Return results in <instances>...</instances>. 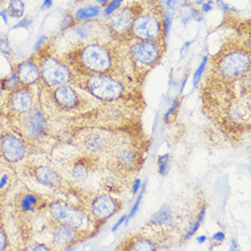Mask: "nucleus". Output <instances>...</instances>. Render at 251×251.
<instances>
[{
    "label": "nucleus",
    "mask_w": 251,
    "mask_h": 251,
    "mask_svg": "<svg viewBox=\"0 0 251 251\" xmlns=\"http://www.w3.org/2000/svg\"><path fill=\"white\" fill-rule=\"evenodd\" d=\"M8 245L7 234L4 228L0 226V251H5Z\"/></svg>",
    "instance_id": "obj_31"
},
{
    "label": "nucleus",
    "mask_w": 251,
    "mask_h": 251,
    "mask_svg": "<svg viewBox=\"0 0 251 251\" xmlns=\"http://www.w3.org/2000/svg\"><path fill=\"white\" fill-rule=\"evenodd\" d=\"M24 12V4L21 0H11L8 7V13L15 18H20Z\"/></svg>",
    "instance_id": "obj_23"
},
{
    "label": "nucleus",
    "mask_w": 251,
    "mask_h": 251,
    "mask_svg": "<svg viewBox=\"0 0 251 251\" xmlns=\"http://www.w3.org/2000/svg\"><path fill=\"white\" fill-rule=\"evenodd\" d=\"M118 202L109 195H100L93 199L91 204V213L99 220H105L118 210Z\"/></svg>",
    "instance_id": "obj_10"
},
{
    "label": "nucleus",
    "mask_w": 251,
    "mask_h": 251,
    "mask_svg": "<svg viewBox=\"0 0 251 251\" xmlns=\"http://www.w3.org/2000/svg\"><path fill=\"white\" fill-rule=\"evenodd\" d=\"M217 3H218L219 7H221V8H222L223 10H225V11L232 10L231 7H229L227 4H226L225 2H223L222 0H217Z\"/></svg>",
    "instance_id": "obj_40"
},
{
    "label": "nucleus",
    "mask_w": 251,
    "mask_h": 251,
    "mask_svg": "<svg viewBox=\"0 0 251 251\" xmlns=\"http://www.w3.org/2000/svg\"><path fill=\"white\" fill-rule=\"evenodd\" d=\"M179 104V100L178 99H176L174 100V102H173L172 106L168 109V111L165 113V122H167V119L172 115L173 113L176 112V108H177V106Z\"/></svg>",
    "instance_id": "obj_33"
},
{
    "label": "nucleus",
    "mask_w": 251,
    "mask_h": 251,
    "mask_svg": "<svg viewBox=\"0 0 251 251\" xmlns=\"http://www.w3.org/2000/svg\"><path fill=\"white\" fill-rule=\"evenodd\" d=\"M124 1H125V0H113V1L108 5V7H106L104 14H105L106 16L112 15L113 12H115L116 10L119 9L121 5L123 4Z\"/></svg>",
    "instance_id": "obj_30"
},
{
    "label": "nucleus",
    "mask_w": 251,
    "mask_h": 251,
    "mask_svg": "<svg viewBox=\"0 0 251 251\" xmlns=\"http://www.w3.org/2000/svg\"><path fill=\"white\" fill-rule=\"evenodd\" d=\"M134 12L131 7H125L113 14L111 18V26L117 34H126L132 29L135 20Z\"/></svg>",
    "instance_id": "obj_12"
},
{
    "label": "nucleus",
    "mask_w": 251,
    "mask_h": 251,
    "mask_svg": "<svg viewBox=\"0 0 251 251\" xmlns=\"http://www.w3.org/2000/svg\"><path fill=\"white\" fill-rule=\"evenodd\" d=\"M77 236V229L67 226L59 225L52 233L53 244L60 249H65L76 240Z\"/></svg>",
    "instance_id": "obj_16"
},
{
    "label": "nucleus",
    "mask_w": 251,
    "mask_h": 251,
    "mask_svg": "<svg viewBox=\"0 0 251 251\" xmlns=\"http://www.w3.org/2000/svg\"><path fill=\"white\" fill-rule=\"evenodd\" d=\"M126 219H127V216H126V215L122 216V217L117 220V222H116V223L114 224V226H113V228H112V231H117V229L119 228L120 226L123 225V223L126 221Z\"/></svg>",
    "instance_id": "obj_34"
},
{
    "label": "nucleus",
    "mask_w": 251,
    "mask_h": 251,
    "mask_svg": "<svg viewBox=\"0 0 251 251\" xmlns=\"http://www.w3.org/2000/svg\"><path fill=\"white\" fill-rule=\"evenodd\" d=\"M190 45H191V42H186V43H185V44L183 45V47L181 48V50H180V56H181V58H183L185 54L187 53Z\"/></svg>",
    "instance_id": "obj_37"
},
{
    "label": "nucleus",
    "mask_w": 251,
    "mask_h": 251,
    "mask_svg": "<svg viewBox=\"0 0 251 251\" xmlns=\"http://www.w3.org/2000/svg\"><path fill=\"white\" fill-rule=\"evenodd\" d=\"M33 176L41 185L56 187L61 183L60 174L50 166L39 165L33 169Z\"/></svg>",
    "instance_id": "obj_14"
},
{
    "label": "nucleus",
    "mask_w": 251,
    "mask_h": 251,
    "mask_svg": "<svg viewBox=\"0 0 251 251\" xmlns=\"http://www.w3.org/2000/svg\"><path fill=\"white\" fill-rule=\"evenodd\" d=\"M238 249V244L236 240H232L231 246H230V251H236Z\"/></svg>",
    "instance_id": "obj_43"
},
{
    "label": "nucleus",
    "mask_w": 251,
    "mask_h": 251,
    "mask_svg": "<svg viewBox=\"0 0 251 251\" xmlns=\"http://www.w3.org/2000/svg\"><path fill=\"white\" fill-rule=\"evenodd\" d=\"M206 63H207V57H205L203 60L201 61V63H200L199 68L197 69V71L194 73L193 84H194L195 88H197L198 85H199V81H200V79L202 78V75H203V73L205 72Z\"/></svg>",
    "instance_id": "obj_27"
},
{
    "label": "nucleus",
    "mask_w": 251,
    "mask_h": 251,
    "mask_svg": "<svg viewBox=\"0 0 251 251\" xmlns=\"http://www.w3.org/2000/svg\"><path fill=\"white\" fill-rule=\"evenodd\" d=\"M50 212L59 225L67 226L79 230L87 224L86 215L79 208L64 201L57 200L52 202L50 205Z\"/></svg>",
    "instance_id": "obj_3"
},
{
    "label": "nucleus",
    "mask_w": 251,
    "mask_h": 251,
    "mask_svg": "<svg viewBox=\"0 0 251 251\" xmlns=\"http://www.w3.org/2000/svg\"><path fill=\"white\" fill-rule=\"evenodd\" d=\"M205 207L204 206L203 208H202V210L200 212V214H199V218H198V220L195 222V224L192 226L191 227H190V229L188 230V232L186 233V235H185V239H188V238H191L192 236L196 233V232L199 230V226L201 225V223L203 222V220L205 219Z\"/></svg>",
    "instance_id": "obj_26"
},
{
    "label": "nucleus",
    "mask_w": 251,
    "mask_h": 251,
    "mask_svg": "<svg viewBox=\"0 0 251 251\" xmlns=\"http://www.w3.org/2000/svg\"><path fill=\"white\" fill-rule=\"evenodd\" d=\"M0 95H1V91H0Z\"/></svg>",
    "instance_id": "obj_49"
},
{
    "label": "nucleus",
    "mask_w": 251,
    "mask_h": 251,
    "mask_svg": "<svg viewBox=\"0 0 251 251\" xmlns=\"http://www.w3.org/2000/svg\"><path fill=\"white\" fill-rule=\"evenodd\" d=\"M44 40H45V36H42L40 40H39V41H38V43L36 44V47H39L40 45H41V43L44 41Z\"/></svg>",
    "instance_id": "obj_46"
},
{
    "label": "nucleus",
    "mask_w": 251,
    "mask_h": 251,
    "mask_svg": "<svg viewBox=\"0 0 251 251\" xmlns=\"http://www.w3.org/2000/svg\"><path fill=\"white\" fill-rule=\"evenodd\" d=\"M107 146V139L100 132H92L84 140V146L88 151L98 152L102 151Z\"/></svg>",
    "instance_id": "obj_17"
},
{
    "label": "nucleus",
    "mask_w": 251,
    "mask_h": 251,
    "mask_svg": "<svg viewBox=\"0 0 251 251\" xmlns=\"http://www.w3.org/2000/svg\"><path fill=\"white\" fill-rule=\"evenodd\" d=\"M28 20H24L23 21H21L20 22V24H18L17 26H14V28H17V27H20V26H26L27 24H28Z\"/></svg>",
    "instance_id": "obj_42"
},
{
    "label": "nucleus",
    "mask_w": 251,
    "mask_h": 251,
    "mask_svg": "<svg viewBox=\"0 0 251 251\" xmlns=\"http://www.w3.org/2000/svg\"><path fill=\"white\" fill-rule=\"evenodd\" d=\"M79 60L87 71L98 74L107 73L113 64L110 51L99 44L87 45L80 52Z\"/></svg>",
    "instance_id": "obj_1"
},
{
    "label": "nucleus",
    "mask_w": 251,
    "mask_h": 251,
    "mask_svg": "<svg viewBox=\"0 0 251 251\" xmlns=\"http://www.w3.org/2000/svg\"><path fill=\"white\" fill-rule=\"evenodd\" d=\"M187 4V0H167L166 1V5L168 9L176 11L179 10L183 7H185Z\"/></svg>",
    "instance_id": "obj_29"
},
{
    "label": "nucleus",
    "mask_w": 251,
    "mask_h": 251,
    "mask_svg": "<svg viewBox=\"0 0 251 251\" xmlns=\"http://www.w3.org/2000/svg\"><path fill=\"white\" fill-rule=\"evenodd\" d=\"M225 234H224L223 232L221 231L215 233V234H214V236H213V239L217 240V241H218V242H221V241H223V240L225 239Z\"/></svg>",
    "instance_id": "obj_38"
},
{
    "label": "nucleus",
    "mask_w": 251,
    "mask_h": 251,
    "mask_svg": "<svg viewBox=\"0 0 251 251\" xmlns=\"http://www.w3.org/2000/svg\"><path fill=\"white\" fill-rule=\"evenodd\" d=\"M186 82H187V76H186V77H185V79H184V83H183V84H182V86H181V89H180V93H182V92L184 91V89H185V83H186Z\"/></svg>",
    "instance_id": "obj_45"
},
{
    "label": "nucleus",
    "mask_w": 251,
    "mask_h": 251,
    "mask_svg": "<svg viewBox=\"0 0 251 251\" xmlns=\"http://www.w3.org/2000/svg\"><path fill=\"white\" fill-rule=\"evenodd\" d=\"M141 189V180L140 179H136L134 180L133 184L132 186V195H136Z\"/></svg>",
    "instance_id": "obj_35"
},
{
    "label": "nucleus",
    "mask_w": 251,
    "mask_h": 251,
    "mask_svg": "<svg viewBox=\"0 0 251 251\" xmlns=\"http://www.w3.org/2000/svg\"><path fill=\"white\" fill-rule=\"evenodd\" d=\"M0 152L8 164H16L25 158L26 146L22 139L14 133H6L0 140Z\"/></svg>",
    "instance_id": "obj_6"
},
{
    "label": "nucleus",
    "mask_w": 251,
    "mask_h": 251,
    "mask_svg": "<svg viewBox=\"0 0 251 251\" xmlns=\"http://www.w3.org/2000/svg\"><path fill=\"white\" fill-rule=\"evenodd\" d=\"M152 222L156 226H168L172 222V215L168 207L164 205L152 218Z\"/></svg>",
    "instance_id": "obj_19"
},
{
    "label": "nucleus",
    "mask_w": 251,
    "mask_h": 251,
    "mask_svg": "<svg viewBox=\"0 0 251 251\" xmlns=\"http://www.w3.org/2000/svg\"><path fill=\"white\" fill-rule=\"evenodd\" d=\"M50 249H49L46 245L40 244V243H34L32 245H29L28 247H26L25 251H50Z\"/></svg>",
    "instance_id": "obj_32"
},
{
    "label": "nucleus",
    "mask_w": 251,
    "mask_h": 251,
    "mask_svg": "<svg viewBox=\"0 0 251 251\" xmlns=\"http://www.w3.org/2000/svg\"><path fill=\"white\" fill-rule=\"evenodd\" d=\"M39 203L38 197L31 193H27L23 195L20 199V205L21 209L24 212H32L36 209Z\"/></svg>",
    "instance_id": "obj_20"
},
{
    "label": "nucleus",
    "mask_w": 251,
    "mask_h": 251,
    "mask_svg": "<svg viewBox=\"0 0 251 251\" xmlns=\"http://www.w3.org/2000/svg\"><path fill=\"white\" fill-rule=\"evenodd\" d=\"M99 13L100 7L97 6L82 7V8H79V10L76 12V18L78 20H87V19L98 16Z\"/></svg>",
    "instance_id": "obj_22"
},
{
    "label": "nucleus",
    "mask_w": 251,
    "mask_h": 251,
    "mask_svg": "<svg viewBox=\"0 0 251 251\" xmlns=\"http://www.w3.org/2000/svg\"><path fill=\"white\" fill-rule=\"evenodd\" d=\"M52 5V0H44V3L42 5V8H49Z\"/></svg>",
    "instance_id": "obj_41"
},
{
    "label": "nucleus",
    "mask_w": 251,
    "mask_h": 251,
    "mask_svg": "<svg viewBox=\"0 0 251 251\" xmlns=\"http://www.w3.org/2000/svg\"><path fill=\"white\" fill-rule=\"evenodd\" d=\"M212 4H213V1L212 0H209L208 2H206V3H204L203 4V11L205 12V13H207V12H209V11H211L212 8Z\"/></svg>",
    "instance_id": "obj_39"
},
{
    "label": "nucleus",
    "mask_w": 251,
    "mask_h": 251,
    "mask_svg": "<svg viewBox=\"0 0 251 251\" xmlns=\"http://www.w3.org/2000/svg\"><path fill=\"white\" fill-rule=\"evenodd\" d=\"M137 154L131 149H124L117 155V162L122 168L130 169L137 164Z\"/></svg>",
    "instance_id": "obj_18"
},
{
    "label": "nucleus",
    "mask_w": 251,
    "mask_h": 251,
    "mask_svg": "<svg viewBox=\"0 0 251 251\" xmlns=\"http://www.w3.org/2000/svg\"><path fill=\"white\" fill-rule=\"evenodd\" d=\"M132 59L143 66H151L158 61L161 57L159 47L151 41L135 43L131 47Z\"/></svg>",
    "instance_id": "obj_9"
},
{
    "label": "nucleus",
    "mask_w": 251,
    "mask_h": 251,
    "mask_svg": "<svg viewBox=\"0 0 251 251\" xmlns=\"http://www.w3.org/2000/svg\"><path fill=\"white\" fill-rule=\"evenodd\" d=\"M146 183H145V184L143 185V186H142V188H141V192H140V194H139V197L137 198V199H136L134 205L132 206L131 212H130V214H129V216L127 217V219H126L127 221L130 220V219H132V218H133V217L135 216V214L138 211L139 206H140V204H141V201H142L143 197H144V194H145V192H146Z\"/></svg>",
    "instance_id": "obj_28"
},
{
    "label": "nucleus",
    "mask_w": 251,
    "mask_h": 251,
    "mask_svg": "<svg viewBox=\"0 0 251 251\" xmlns=\"http://www.w3.org/2000/svg\"><path fill=\"white\" fill-rule=\"evenodd\" d=\"M97 2H99V3H101V4H104V3H106L108 0H96Z\"/></svg>",
    "instance_id": "obj_48"
},
{
    "label": "nucleus",
    "mask_w": 251,
    "mask_h": 251,
    "mask_svg": "<svg viewBox=\"0 0 251 251\" xmlns=\"http://www.w3.org/2000/svg\"><path fill=\"white\" fill-rule=\"evenodd\" d=\"M33 97L31 93L26 89H18L14 91L10 99L9 106L14 113L25 114L33 107Z\"/></svg>",
    "instance_id": "obj_11"
},
{
    "label": "nucleus",
    "mask_w": 251,
    "mask_h": 251,
    "mask_svg": "<svg viewBox=\"0 0 251 251\" xmlns=\"http://www.w3.org/2000/svg\"><path fill=\"white\" fill-rule=\"evenodd\" d=\"M23 115L22 128L26 137L31 140L42 137L48 129V122L43 113L40 109L32 107Z\"/></svg>",
    "instance_id": "obj_8"
},
{
    "label": "nucleus",
    "mask_w": 251,
    "mask_h": 251,
    "mask_svg": "<svg viewBox=\"0 0 251 251\" xmlns=\"http://www.w3.org/2000/svg\"><path fill=\"white\" fill-rule=\"evenodd\" d=\"M40 77L49 86L65 85L72 79V73L69 68L60 60L47 58L40 66Z\"/></svg>",
    "instance_id": "obj_5"
},
{
    "label": "nucleus",
    "mask_w": 251,
    "mask_h": 251,
    "mask_svg": "<svg viewBox=\"0 0 251 251\" xmlns=\"http://www.w3.org/2000/svg\"><path fill=\"white\" fill-rule=\"evenodd\" d=\"M169 155L167 153L159 156L158 171L159 174L163 176H165L169 172Z\"/></svg>",
    "instance_id": "obj_25"
},
{
    "label": "nucleus",
    "mask_w": 251,
    "mask_h": 251,
    "mask_svg": "<svg viewBox=\"0 0 251 251\" xmlns=\"http://www.w3.org/2000/svg\"><path fill=\"white\" fill-rule=\"evenodd\" d=\"M205 3V0H196L197 5H203Z\"/></svg>",
    "instance_id": "obj_47"
},
{
    "label": "nucleus",
    "mask_w": 251,
    "mask_h": 251,
    "mask_svg": "<svg viewBox=\"0 0 251 251\" xmlns=\"http://www.w3.org/2000/svg\"><path fill=\"white\" fill-rule=\"evenodd\" d=\"M40 68L33 61L26 60L20 63L17 71V79L24 85L34 84L40 79Z\"/></svg>",
    "instance_id": "obj_15"
},
{
    "label": "nucleus",
    "mask_w": 251,
    "mask_h": 251,
    "mask_svg": "<svg viewBox=\"0 0 251 251\" xmlns=\"http://www.w3.org/2000/svg\"><path fill=\"white\" fill-rule=\"evenodd\" d=\"M218 68L222 77L227 79H237L250 71L251 57L244 51H230L220 59Z\"/></svg>",
    "instance_id": "obj_4"
},
{
    "label": "nucleus",
    "mask_w": 251,
    "mask_h": 251,
    "mask_svg": "<svg viewBox=\"0 0 251 251\" xmlns=\"http://www.w3.org/2000/svg\"><path fill=\"white\" fill-rule=\"evenodd\" d=\"M206 240V237L205 236H199L198 238V241H199V244H203Z\"/></svg>",
    "instance_id": "obj_44"
},
{
    "label": "nucleus",
    "mask_w": 251,
    "mask_h": 251,
    "mask_svg": "<svg viewBox=\"0 0 251 251\" xmlns=\"http://www.w3.org/2000/svg\"><path fill=\"white\" fill-rule=\"evenodd\" d=\"M90 168L83 161H79L76 163L73 169V176L78 181H82L89 176Z\"/></svg>",
    "instance_id": "obj_21"
},
{
    "label": "nucleus",
    "mask_w": 251,
    "mask_h": 251,
    "mask_svg": "<svg viewBox=\"0 0 251 251\" xmlns=\"http://www.w3.org/2000/svg\"><path fill=\"white\" fill-rule=\"evenodd\" d=\"M132 251H154V245L146 239H138L134 241L131 246Z\"/></svg>",
    "instance_id": "obj_24"
},
{
    "label": "nucleus",
    "mask_w": 251,
    "mask_h": 251,
    "mask_svg": "<svg viewBox=\"0 0 251 251\" xmlns=\"http://www.w3.org/2000/svg\"><path fill=\"white\" fill-rule=\"evenodd\" d=\"M54 99L60 107L66 110L73 109L79 104L78 93L73 88L67 85L58 86L54 92Z\"/></svg>",
    "instance_id": "obj_13"
},
{
    "label": "nucleus",
    "mask_w": 251,
    "mask_h": 251,
    "mask_svg": "<svg viewBox=\"0 0 251 251\" xmlns=\"http://www.w3.org/2000/svg\"><path fill=\"white\" fill-rule=\"evenodd\" d=\"M132 31L133 35L140 40L145 41L158 40L162 34L161 23L154 16L143 15L134 20Z\"/></svg>",
    "instance_id": "obj_7"
},
{
    "label": "nucleus",
    "mask_w": 251,
    "mask_h": 251,
    "mask_svg": "<svg viewBox=\"0 0 251 251\" xmlns=\"http://www.w3.org/2000/svg\"><path fill=\"white\" fill-rule=\"evenodd\" d=\"M171 24H172V20H171V17L166 15L165 19V33L167 34L170 30V27H171Z\"/></svg>",
    "instance_id": "obj_36"
},
{
    "label": "nucleus",
    "mask_w": 251,
    "mask_h": 251,
    "mask_svg": "<svg viewBox=\"0 0 251 251\" xmlns=\"http://www.w3.org/2000/svg\"><path fill=\"white\" fill-rule=\"evenodd\" d=\"M87 89L95 98L111 101L119 99L125 92L123 84L116 79L103 75H93L87 80Z\"/></svg>",
    "instance_id": "obj_2"
}]
</instances>
